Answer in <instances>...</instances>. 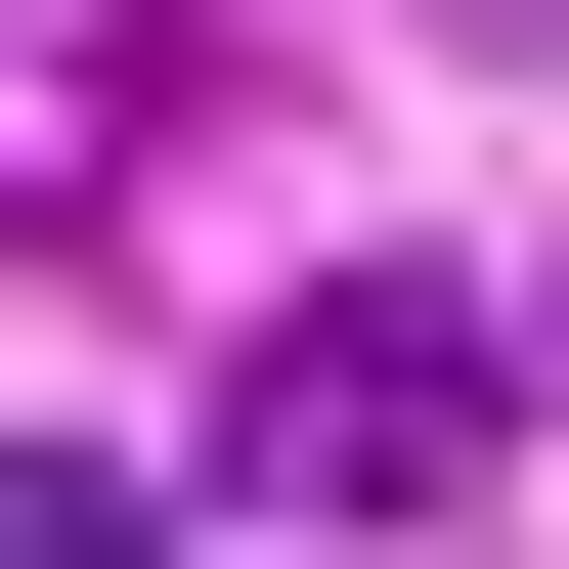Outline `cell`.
<instances>
[{"label": "cell", "mask_w": 569, "mask_h": 569, "mask_svg": "<svg viewBox=\"0 0 569 569\" xmlns=\"http://www.w3.org/2000/svg\"><path fill=\"white\" fill-rule=\"evenodd\" d=\"M526 307H438V263H351V307H263V395H219V482H263V526H482L526 482Z\"/></svg>", "instance_id": "obj_1"}, {"label": "cell", "mask_w": 569, "mask_h": 569, "mask_svg": "<svg viewBox=\"0 0 569 569\" xmlns=\"http://www.w3.org/2000/svg\"><path fill=\"white\" fill-rule=\"evenodd\" d=\"M0 569H176V482L132 438H0Z\"/></svg>", "instance_id": "obj_2"}, {"label": "cell", "mask_w": 569, "mask_h": 569, "mask_svg": "<svg viewBox=\"0 0 569 569\" xmlns=\"http://www.w3.org/2000/svg\"><path fill=\"white\" fill-rule=\"evenodd\" d=\"M482 44H569V0H482Z\"/></svg>", "instance_id": "obj_3"}, {"label": "cell", "mask_w": 569, "mask_h": 569, "mask_svg": "<svg viewBox=\"0 0 569 569\" xmlns=\"http://www.w3.org/2000/svg\"><path fill=\"white\" fill-rule=\"evenodd\" d=\"M526 351H569V307H526Z\"/></svg>", "instance_id": "obj_4"}]
</instances>
